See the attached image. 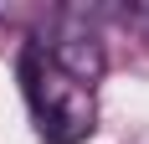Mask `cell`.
Masks as SVG:
<instances>
[{
	"instance_id": "2",
	"label": "cell",
	"mask_w": 149,
	"mask_h": 144,
	"mask_svg": "<svg viewBox=\"0 0 149 144\" xmlns=\"http://www.w3.org/2000/svg\"><path fill=\"white\" fill-rule=\"evenodd\" d=\"M52 57V67H62L72 82H82V87H93L98 77H103V46L93 41V36H57V41H36Z\"/></svg>"
},
{
	"instance_id": "1",
	"label": "cell",
	"mask_w": 149,
	"mask_h": 144,
	"mask_svg": "<svg viewBox=\"0 0 149 144\" xmlns=\"http://www.w3.org/2000/svg\"><path fill=\"white\" fill-rule=\"evenodd\" d=\"M21 82H26V103L31 113H36V129H41L46 144H77L93 134V87L72 82L62 67H52L41 46H26V57H21Z\"/></svg>"
},
{
	"instance_id": "3",
	"label": "cell",
	"mask_w": 149,
	"mask_h": 144,
	"mask_svg": "<svg viewBox=\"0 0 149 144\" xmlns=\"http://www.w3.org/2000/svg\"><path fill=\"white\" fill-rule=\"evenodd\" d=\"M134 144H149V129H144V134H139V139H134Z\"/></svg>"
}]
</instances>
